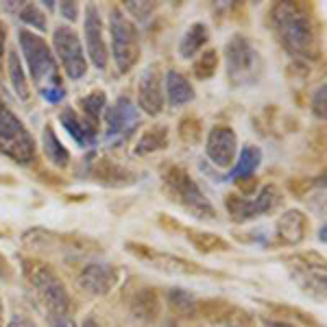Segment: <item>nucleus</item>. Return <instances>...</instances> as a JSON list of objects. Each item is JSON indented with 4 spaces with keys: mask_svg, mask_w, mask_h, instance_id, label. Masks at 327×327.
Instances as JSON below:
<instances>
[{
    "mask_svg": "<svg viewBox=\"0 0 327 327\" xmlns=\"http://www.w3.org/2000/svg\"><path fill=\"white\" fill-rule=\"evenodd\" d=\"M305 229H307V218L299 210L284 212L277 221V234L288 244H299L305 238Z\"/></svg>",
    "mask_w": 327,
    "mask_h": 327,
    "instance_id": "dca6fc26",
    "label": "nucleus"
},
{
    "mask_svg": "<svg viewBox=\"0 0 327 327\" xmlns=\"http://www.w3.org/2000/svg\"><path fill=\"white\" fill-rule=\"evenodd\" d=\"M166 94H168V103L171 107H181L186 103H190L194 98V90L184 74L171 70L166 74Z\"/></svg>",
    "mask_w": 327,
    "mask_h": 327,
    "instance_id": "f3484780",
    "label": "nucleus"
},
{
    "mask_svg": "<svg viewBox=\"0 0 327 327\" xmlns=\"http://www.w3.org/2000/svg\"><path fill=\"white\" fill-rule=\"evenodd\" d=\"M260 161H262V150L260 148L257 146H244L240 157L236 159V166H234V171H231L229 179L238 181V179H244V177H253L255 168L260 166Z\"/></svg>",
    "mask_w": 327,
    "mask_h": 327,
    "instance_id": "aec40b11",
    "label": "nucleus"
},
{
    "mask_svg": "<svg viewBox=\"0 0 327 327\" xmlns=\"http://www.w3.org/2000/svg\"><path fill=\"white\" fill-rule=\"evenodd\" d=\"M207 37H210V33H207V27H205V24L194 22L192 27L184 33V37H181V42H179V53H181V57H186V59L194 57V55H197L199 50L205 46Z\"/></svg>",
    "mask_w": 327,
    "mask_h": 327,
    "instance_id": "6ab92c4d",
    "label": "nucleus"
},
{
    "mask_svg": "<svg viewBox=\"0 0 327 327\" xmlns=\"http://www.w3.org/2000/svg\"><path fill=\"white\" fill-rule=\"evenodd\" d=\"M179 137L184 140L186 144H194L201 137V122L197 118H184L179 122Z\"/></svg>",
    "mask_w": 327,
    "mask_h": 327,
    "instance_id": "c756f323",
    "label": "nucleus"
},
{
    "mask_svg": "<svg viewBox=\"0 0 327 327\" xmlns=\"http://www.w3.org/2000/svg\"><path fill=\"white\" fill-rule=\"evenodd\" d=\"M0 155L18 164H29L35 155V140L9 109L0 118Z\"/></svg>",
    "mask_w": 327,
    "mask_h": 327,
    "instance_id": "39448f33",
    "label": "nucleus"
},
{
    "mask_svg": "<svg viewBox=\"0 0 327 327\" xmlns=\"http://www.w3.org/2000/svg\"><path fill=\"white\" fill-rule=\"evenodd\" d=\"M188 240L194 244V249L203 251V253H212V251H225L229 249V244L223 240L221 236L207 234V231H188Z\"/></svg>",
    "mask_w": 327,
    "mask_h": 327,
    "instance_id": "393cba45",
    "label": "nucleus"
},
{
    "mask_svg": "<svg viewBox=\"0 0 327 327\" xmlns=\"http://www.w3.org/2000/svg\"><path fill=\"white\" fill-rule=\"evenodd\" d=\"M59 120L66 127L68 133L74 137V142H77L79 146H92V144L96 142V127H94L90 120L79 118V114L74 109H70V107L61 111Z\"/></svg>",
    "mask_w": 327,
    "mask_h": 327,
    "instance_id": "2eb2a0df",
    "label": "nucleus"
},
{
    "mask_svg": "<svg viewBox=\"0 0 327 327\" xmlns=\"http://www.w3.org/2000/svg\"><path fill=\"white\" fill-rule=\"evenodd\" d=\"M83 327H100V325H98L94 318H85V320H83Z\"/></svg>",
    "mask_w": 327,
    "mask_h": 327,
    "instance_id": "4c0bfd02",
    "label": "nucleus"
},
{
    "mask_svg": "<svg viewBox=\"0 0 327 327\" xmlns=\"http://www.w3.org/2000/svg\"><path fill=\"white\" fill-rule=\"evenodd\" d=\"M59 11L64 14L66 20H77L79 7H77V3H61V5H59Z\"/></svg>",
    "mask_w": 327,
    "mask_h": 327,
    "instance_id": "f704fd0d",
    "label": "nucleus"
},
{
    "mask_svg": "<svg viewBox=\"0 0 327 327\" xmlns=\"http://www.w3.org/2000/svg\"><path fill=\"white\" fill-rule=\"evenodd\" d=\"M85 44H87V55H90L92 64L96 68H105L107 44L103 37V20H100L96 5H87L85 7Z\"/></svg>",
    "mask_w": 327,
    "mask_h": 327,
    "instance_id": "ddd939ff",
    "label": "nucleus"
},
{
    "mask_svg": "<svg viewBox=\"0 0 327 327\" xmlns=\"http://www.w3.org/2000/svg\"><path fill=\"white\" fill-rule=\"evenodd\" d=\"M157 5L155 3H137V0H133V3H127V11L131 16H135L137 20H146V18L153 14Z\"/></svg>",
    "mask_w": 327,
    "mask_h": 327,
    "instance_id": "2f4dec72",
    "label": "nucleus"
},
{
    "mask_svg": "<svg viewBox=\"0 0 327 327\" xmlns=\"http://www.w3.org/2000/svg\"><path fill=\"white\" fill-rule=\"evenodd\" d=\"M312 107H314V114H316L318 118H325V85H320L318 92L314 94Z\"/></svg>",
    "mask_w": 327,
    "mask_h": 327,
    "instance_id": "72a5a7b5",
    "label": "nucleus"
},
{
    "mask_svg": "<svg viewBox=\"0 0 327 327\" xmlns=\"http://www.w3.org/2000/svg\"><path fill=\"white\" fill-rule=\"evenodd\" d=\"M279 203H281V194L275 186L262 188V192L257 194L253 201L244 199V197H240V194H231V197H227L229 216L234 218L236 223H244V221H251V218L270 214Z\"/></svg>",
    "mask_w": 327,
    "mask_h": 327,
    "instance_id": "1a4fd4ad",
    "label": "nucleus"
},
{
    "mask_svg": "<svg viewBox=\"0 0 327 327\" xmlns=\"http://www.w3.org/2000/svg\"><path fill=\"white\" fill-rule=\"evenodd\" d=\"M5 37H7V31L0 24V72H3V50H5ZM3 79V77H0Z\"/></svg>",
    "mask_w": 327,
    "mask_h": 327,
    "instance_id": "e433bc0d",
    "label": "nucleus"
},
{
    "mask_svg": "<svg viewBox=\"0 0 327 327\" xmlns=\"http://www.w3.org/2000/svg\"><path fill=\"white\" fill-rule=\"evenodd\" d=\"M53 44H55V53H57L68 77L74 81L83 79L87 72V61L83 57V46L79 42L77 31L70 27H57L53 35Z\"/></svg>",
    "mask_w": 327,
    "mask_h": 327,
    "instance_id": "6e6552de",
    "label": "nucleus"
},
{
    "mask_svg": "<svg viewBox=\"0 0 327 327\" xmlns=\"http://www.w3.org/2000/svg\"><path fill=\"white\" fill-rule=\"evenodd\" d=\"M18 42L22 46L24 61H27L29 72L35 83L40 85V83H46V81H55V77H57V61H55V55L50 53L48 44L40 35L22 29L18 33Z\"/></svg>",
    "mask_w": 327,
    "mask_h": 327,
    "instance_id": "20e7f679",
    "label": "nucleus"
},
{
    "mask_svg": "<svg viewBox=\"0 0 327 327\" xmlns=\"http://www.w3.org/2000/svg\"><path fill=\"white\" fill-rule=\"evenodd\" d=\"M168 144V131L166 127H153V129H146L140 137L135 146V155H146V153H155L159 148H166Z\"/></svg>",
    "mask_w": 327,
    "mask_h": 327,
    "instance_id": "4be33fe9",
    "label": "nucleus"
},
{
    "mask_svg": "<svg viewBox=\"0 0 327 327\" xmlns=\"http://www.w3.org/2000/svg\"><path fill=\"white\" fill-rule=\"evenodd\" d=\"M9 327H29V325L27 323H20V320L16 318V320H11V323H9Z\"/></svg>",
    "mask_w": 327,
    "mask_h": 327,
    "instance_id": "58836bf2",
    "label": "nucleus"
},
{
    "mask_svg": "<svg viewBox=\"0 0 327 327\" xmlns=\"http://www.w3.org/2000/svg\"><path fill=\"white\" fill-rule=\"evenodd\" d=\"M27 275H29L31 284L35 286V290L42 294L44 305H46L55 316H66L70 299H68V292L57 275L48 266H44V264H31Z\"/></svg>",
    "mask_w": 327,
    "mask_h": 327,
    "instance_id": "423d86ee",
    "label": "nucleus"
},
{
    "mask_svg": "<svg viewBox=\"0 0 327 327\" xmlns=\"http://www.w3.org/2000/svg\"><path fill=\"white\" fill-rule=\"evenodd\" d=\"M42 148H44V155H46L57 168H66L68 164H70V153H68V148L59 142V137L53 131V127H44V131H42Z\"/></svg>",
    "mask_w": 327,
    "mask_h": 327,
    "instance_id": "a211bd4d",
    "label": "nucleus"
},
{
    "mask_svg": "<svg viewBox=\"0 0 327 327\" xmlns=\"http://www.w3.org/2000/svg\"><path fill=\"white\" fill-rule=\"evenodd\" d=\"M131 310H133L137 318L153 320L157 316V310H159V299H157V294L153 290H140L133 297Z\"/></svg>",
    "mask_w": 327,
    "mask_h": 327,
    "instance_id": "5701e85b",
    "label": "nucleus"
},
{
    "mask_svg": "<svg viewBox=\"0 0 327 327\" xmlns=\"http://www.w3.org/2000/svg\"><path fill=\"white\" fill-rule=\"evenodd\" d=\"M109 31H111V55H114L118 72H127L140 57V40L133 22L122 14V9L114 7L109 14Z\"/></svg>",
    "mask_w": 327,
    "mask_h": 327,
    "instance_id": "f03ea898",
    "label": "nucleus"
},
{
    "mask_svg": "<svg viewBox=\"0 0 327 327\" xmlns=\"http://www.w3.org/2000/svg\"><path fill=\"white\" fill-rule=\"evenodd\" d=\"M150 262H155V266H159L164 270H171V273H197V266L188 260H179L173 255H155V253H146Z\"/></svg>",
    "mask_w": 327,
    "mask_h": 327,
    "instance_id": "cd10ccee",
    "label": "nucleus"
},
{
    "mask_svg": "<svg viewBox=\"0 0 327 327\" xmlns=\"http://www.w3.org/2000/svg\"><path fill=\"white\" fill-rule=\"evenodd\" d=\"M273 27L281 44L297 57H316V37L310 16L294 3H277L270 11Z\"/></svg>",
    "mask_w": 327,
    "mask_h": 327,
    "instance_id": "f257e3e1",
    "label": "nucleus"
},
{
    "mask_svg": "<svg viewBox=\"0 0 327 327\" xmlns=\"http://www.w3.org/2000/svg\"><path fill=\"white\" fill-rule=\"evenodd\" d=\"M114 281H116L114 268L107 266V264H87L79 275V286L87 294H96V297H103V294L109 292Z\"/></svg>",
    "mask_w": 327,
    "mask_h": 327,
    "instance_id": "4468645a",
    "label": "nucleus"
},
{
    "mask_svg": "<svg viewBox=\"0 0 327 327\" xmlns=\"http://www.w3.org/2000/svg\"><path fill=\"white\" fill-rule=\"evenodd\" d=\"M236 148H238V137L229 127H214L207 135L205 153L212 164L218 168H227L236 161Z\"/></svg>",
    "mask_w": 327,
    "mask_h": 327,
    "instance_id": "f8f14e48",
    "label": "nucleus"
},
{
    "mask_svg": "<svg viewBox=\"0 0 327 327\" xmlns=\"http://www.w3.org/2000/svg\"><path fill=\"white\" fill-rule=\"evenodd\" d=\"M53 327H77V323H74L72 318H68V316H57Z\"/></svg>",
    "mask_w": 327,
    "mask_h": 327,
    "instance_id": "c9c22d12",
    "label": "nucleus"
},
{
    "mask_svg": "<svg viewBox=\"0 0 327 327\" xmlns=\"http://www.w3.org/2000/svg\"><path fill=\"white\" fill-rule=\"evenodd\" d=\"M90 175L94 177L107 181V184H114V186H122V184H129V173L122 171L120 166H116L114 161L109 159H103V157H98L96 164H94V168H90Z\"/></svg>",
    "mask_w": 327,
    "mask_h": 327,
    "instance_id": "412c9836",
    "label": "nucleus"
},
{
    "mask_svg": "<svg viewBox=\"0 0 327 327\" xmlns=\"http://www.w3.org/2000/svg\"><path fill=\"white\" fill-rule=\"evenodd\" d=\"M79 107H83V111L92 120V124H96L100 114H103V109H107V96L100 90H94L79 100Z\"/></svg>",
    "mask_w": 327,
    "mask_h": 327,
    "instance_id": "bb28decb",
    "label": "nucleus"
},
{
    "mask_svg": "<svg viewBox=\"0 0 327 327\" xmlns=\"http://www.w3.org/2000/svg\"><path fill=\"white\" fill-rule=\"evenodd\" d=\"M266 327H292V325H286V323H268Z\"/></svg>",
    "mask_w": 327,
    "mask_h": 327,
    "instance_id": "ea45409f",
    "label": "nucleus"
},
{
    "mask_svg": "<svg viewBox=\"0 0 327 327\" xmlns=\"http://www.w3.org/2000/svg\"><path fill=\"white\" fill-rule=\"evenodd\" d=\"M107 140H124L140 124V114L127 96H120L111 107H107Z\"/></svg>",
    "mask_w": 327,
    "mask_h": 327,
    "instance_id": "9d476101",
    "label": "nucleus"
},
{
    "mask_svg": "<svg viewBox=\"0 0 327 327\" xmlns=\"http://www.w3.org/2000/svg\"><path fill=\"white\" fill-rule=\"evenodd\" d=\"M40 94L46 100H50V103H59V100H64V96H66V92H64V87L61 85H57V87H44V90H40Z\"/></svg>",
    "mask_w": 327,
    "mask_h": 327,
    "instance_id": "473e14b6",
    "label": "nucleus"
},
{
    "mask_svg": "<svg viewBox=\"0 0 327 327\" xmlns=\"http://www.w3.org/2000/svg\"><path fill=\"white\" fill-rule=\"evenodd\" d=\"M168 303H171V310L179 316H192L194 310H197V299L194 294H190L188 290H181V288H175V290L168 292Z\"/></svg>",
    "mask_w": 327,
    "mask_h": 327,
    "instance_id": "a878e982",
    "label": "nucleus"
},
{
    "mask_svg": "<svg viewBox=\"0 0 327 327\" xmlns=\"http://www.w3.org/2000/svg\"><path fill=\"white\" fill-rule=\"evenodd\" d=\"M229 327H240V325H229Z\"/></svg>",
    "mask_w": 327,
    "mask_h": 327,
    "instance_id": "37998d69",
    "label": "nucleus"
},
{
    "mask_svg": "<svg viewBox=\"0 0 327 327\" xmlns=\"http://www.w3.org/2000/svg\"><path fill=\"white\" fill-rule=\"evenodd\" d=\"M137 103L140 109L148 116H157L164 109V92H161V66L148 64L144 68L140 83H137Z\"/></svg>",
    "mask_w": 327,
    "mask_h": 327,
    "instance_id": "9b49d317",
    "label": "nucleus"
},
{
    "mask_svg": "<svg viewBox=\"0 0 327 327\" xmlns=\"http://www.w3.org/2000/svg\"><path fill=\"white\" fill-rule=\"evenodd\" d=\"M5 111H7V107H5L3 103H0V118H3V116H5Z\"/></svg>",
    "mask_w": 327,
    "mask_h": 327,
    "instance_id": "a19ab883",
    "label": "nucleus"
},
{
    "mask_svg": "<svg viewBox=\"0 0 327 327\" xmlns=\"http://www.w3.org/2000/svg\"><path fill=\"white\" fill-rule=\"evenodd\" d=\"M9 79H11V85H14L18 98H20V100H29V96H31L29 79H27V74H24L22 61H20V57H18L16 50H11V53H9Z\"/></svg>",
    "mask_w": 327,
    "mask_h": 327,
    "instance_id": "b1692460",
    "label": "nucleus"
},
{
    "mask_svg": "<svg viewBox=\"0 0 327 327\" xmlns=\"http://www.w3.org/2000/svg\"><path fill=\"white\" fill-rule=\"evenodd\" d=\"M20 18H22V22L31 24V27H35L40 31H46V16L42 14L37 5H27V7H22Z\"/></svg>",
    "mask_w": 327,
    "mask_h": 327,
    "instance_id": "7c9ffc66",
    "label": "nucleus"
},
{
    "mask_svg": "<svg viewBox=\"0 0 327 327\" xmlns=\"http://www.w3.org/2000/svg\"><path fill=\"white\" fill-rule=\"evenodd\" d=\"M0 327H3V303H0Z\"/></svg>",
    "mask_w": 327,
    "mask_h": 327,
    "instance_id": "79ce46f5",
    "label": "nucleus"
},
{
    "mask_svg": "<svg viewBox=\"0 0 327 327\" xmlns=\"http://www.w3.org/2000/svg\"><path fill=\"white\" fill-rule=\"evenodd\" d=\"M216 66H218V53L216 50H205L194 61V74H197V79H210L216 72Z\"/></svg>",
    "mask_w": 327,
    "mask_h": 327,
    "instance_id": "c85d7f7f",
    "label": "nucleus"
},
{
    "mask_svg": "<svg viewBox=\"0 0 327 327\" xmlns=\"http://www.w3.org/2000/svg\"><path fill=\"white\" fill-rule=\"evenodd\" d=\"M225 53H227V72L231 83L234 85L251 83L257 74V66H260V59H257L253 46L242 35H234L227 42Z\"/></svg>",
    "mask_w": 327,
    "mask_h": 327,
    "instance_id": "0eeeda50",
    "label": "nucleus"
},
{
    "mask_svg": "<svg viewBox=\"0 0 327 327\" xmlns=\"http://www.w3.org/2000/svg\"><path fill=\"white\" fill-rule=\"evenodd\" d=\"M164 179H166L168 188L177 194L179 203L190 214H194V216H199V218H205V221L216 218L214 205L207 201V197L201 192V188L194 184L192 177L184 171V168H179V166L168 168L166 175H164Z\"/></svg>",
    "mask_w": 327,
    "mask_h": 327,
    "instance_id": "7ed1b4c3",
    "label": "nucleus"
}]
</instances>
